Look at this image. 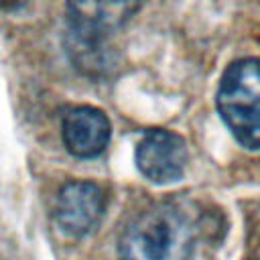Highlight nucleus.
Returning <instances> with one entry per match:
<instances>
[{
  "instance_id": "obj_5",
  "label": "nucleus",
  "mask_w": 260,
  "mask_h": 260,
  "mask_svg": "<svg viewBox=\"0 0 260 260\" xmlns=\"http://www.w3.org/2000/svg\"><path fill=\"white\" fill-rule=\"evenodd\" d=\"M136 165L152 183H171L179 179L187 165L185 140L165 128L148 130L136 146Z\"/></svg>"
},
{
  "instance_id": "obj_2",
  "label": "nucleus",
  "mask_w": 260,
  "mask_h": 260,
  "mask_svg": "<svg viewBox=\"0 0 260 260\" xmlns=\"http://www.w3.org/2000/svg\"><path fill=\"white\" fill-rule=\"evenodd\" d=\"M217 110L240 144L260 148V59H240L225 69Z\"/></svg>"
},
{
  "instance_id": "obj_8",
  "label": "nucleus",
  "mask_w": 260,
  "mask_h": 260,
  "mask_svg": "<svg viewBox=\"0 0 260 260\" xmlns=\"http://www.w3.org/2000/svg\"><path fill=\"white\" fill-rule=\"evenodd\" d=\"M256 260H260V258H256Z\"/></svg>"
},
{
  "instance_id": "obj_7",
  "label": "nucleus",
  "mask_w": 260,
  "mask_h": 260,
  "mask_svg": "<svg viewBox=\"0 0 260 260\" xmlns=\"http://www.w3.org/2000/svg\"><path fill=\"white\" fill-rule=\"evenodd\" d=\"M26 0H0V8H18V6H22Z\"/></svg>"
},
{
  "instance_id": "obj_4",
  "label": "nucleus",
  "mask_w": 260,
  "mask_h": 260,
  "mask_svg": "<svg viewBox=\"0 0 260 260\" xmlns=\"http://www.w3.org/2000/svg\"><path fill=\"white\" fill-rule=\"evenodd\" d=\"M106 213V193L91 181H69L59 189L55 203L57 225L73 238L89 234Z\"/></svg>"
},
{
  "instance_id": "obj_1",
  "label": "nucleus",
  "mask_w": 260,
  "mask_h": 260,
  "mask_svg": "<svg viewBox=\"0 0 260 260\" xmlns=\"http://www.w3.org/2000/svg\"><path fill=\"white\" fill-rule=\"evenodd\" d=\"M197 232V213L185 201H156L124 228L118 254L120 260H191Z\"/></svg>"
},
{
  "instance_id": "obj_6",
  "label": "nucleus",
  "mask_w": 260,
  "mask_h": 260,
  "mask_svg": "<svg viewBox=\"0 0 260 260\" xmlns=\"http://www.w3.org/2000/svg\"><path fill=\"white\" fill-rule=\"evenodd\" d=\"M61 134L73 156L91 158L98 156L110 142V120L98 108L75 106L63 116Z\"/></svg>"
},
{
  "instance_id": "obj_3",
  "label": "nucleus",
  "mask_w": 260,
  "mask_h": 260,
  "mask_svg": "<svg viewBox=\"0 0 260 260\" xmlns=\"http://www.w3.org/2000/svg\"><path fill=\"white\" fill-rule=\"evenodd\" d=\"M142 0H67L69 45H104V41L122 28Z\"/></svg>"
}]
</instances>
